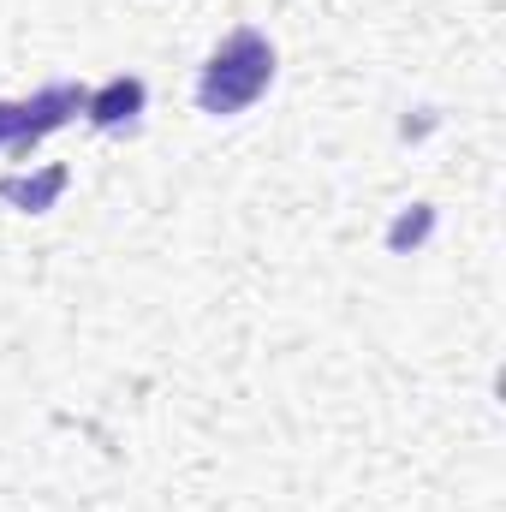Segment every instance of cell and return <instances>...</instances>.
Listing matches in <instances>:
<instances>
[{"mask_svg": "<svg viewBox=\"0 0 506 512\" xmlns=\"http://www.w3.org/2000/svg\"><path fill=\"white\" fill-rule=\"evenodd\" d=\"M274 42L251 30V24H239V30H227L221 42H215V54L203 60V72H197V108L203 114H215V120H233V114H245L251 102L268 96V84H274Z\"/></svg>", "mask_w": 506, "mask_h": 512, "instance_id": "cell-1", "label": "cell"}, {"mask_svg": "<svg viewBox=\"0 0 506 512\" xmlns=\"http://www.w3.org/2000/svg\"><path fill=\"white\" fill-rule=\"evenodd\" d=\"M84 102H90L84 84H48V90H36V96H24V102H0V149L30 155L48 131L72 126V120L84 114Z\"/></svg>", "mask_w": 506, "mask_h": 512, "instance_id": "cell-2", "label": "cell"}, {"mask_svg": "<svg viewBox=\"0 0 506 512\" xmlns=\"http://www.w3.org/2000/svg\"><path fill=\"white\" fill-rule=\"evenodd\" d=\"M66 191V167H48L42 179H0V197L6 203H18V209H30V215H42V209H54V197Z\"/></svg>", "mask_w": 506, "mask_h": 512, "instance_id": "cell-4", "label": "cell"}, {"mask_svg": "<svg viewBox=\"0 0 506 512\" xmlns=\"http://www.w3.org/2000/svg\"><path fill=\"white\" fill-rule=\"evenodd\" d=\"M143 102H149V90H143V78H108L102 90H90V102H84V120L96 131H120V126H137V114H143Z\"/></svg>", "mask_w": 506, "mask_h": 512, "instance_id": "cell-3", "label": "cell"}]
</instances>
